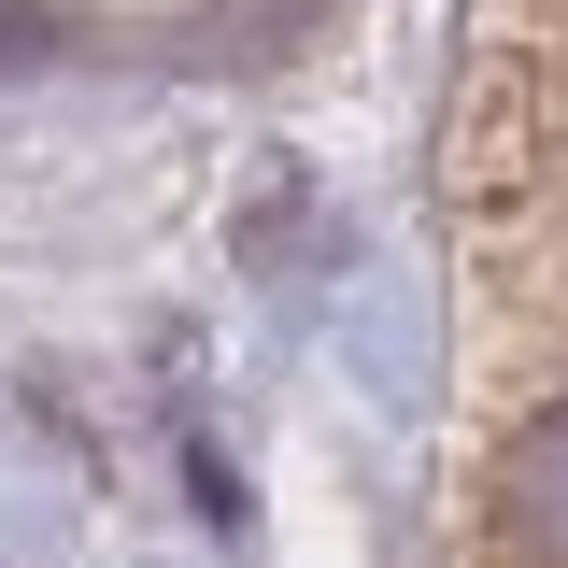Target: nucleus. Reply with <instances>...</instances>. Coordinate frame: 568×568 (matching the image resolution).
<instances>
[{"label":"nucleus","instance_id":"obj_1","mask_svg":"<svg viewBox=\"0 0 568 568\" xmlns=\"http://www.w3.org/2000/svg\"><path fill=\"white\" fill-rule=\"evenodd\" d=\"M455 213L484 284L469 568H568V0H484Z\"/></svg>","mask_w":568,"mask_h":568},{"label":"nucleus","instance_id":"obj_2","mask_svg":"<svg viewBox=\"0 0 568 568\" xmlns=\"http://www.w3.org/2000/svg\"><path fill=\"white\" fill-rule=\"evenodd\" d=\"M14 43H43V14H29V0H0V58H14Z\"/></svg>","mask_w":568,"mask_h":568}]
</instances>
